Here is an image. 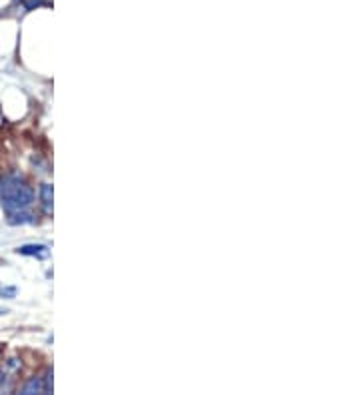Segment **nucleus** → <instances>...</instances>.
Listing matches in <instances>:
<instances>
[]
</instances>
